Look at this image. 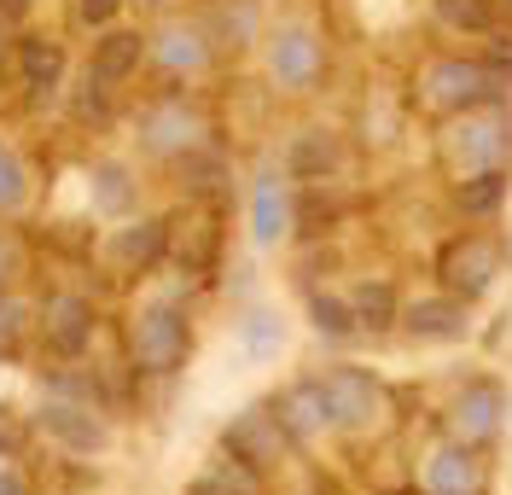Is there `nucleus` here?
<instances>
[{"label":"nucleus","instance_id":"obj_1","mask_svg":"<svg viewBox=\"0 0 512 495\" xmlns=\"http://www.w3.org/2000/svg\"><path fill=\"white\" fill-rule=\"evenodd\" d=\"M41 426L64 437L70 449H105V426H99L94 414H82V408H64V402H47L41 408Z\"/></svg>","mask_w":512,"mask_h":495},{"label":"nucleus","instance_id":"obj_2","mask_svg":"<svg viewBox=\"0 0 512 495\" xmlns=\"http://www.w3.org/2000/svg\"><path fill=\"white\" fill-rule=\"evenodd\" d=\"M251 233H256V245H274V239L286 233V193H280V181H274V175H262V181H256Z\"/></svg>","mask_w":512,"mask_h":495},{"label":"nucleus","instance_id":"obj_3","mask_svg":"<svg viewBox=\"0 0 512 495\" xmlns=\"http://www.w3.org/2000/svg\"><path fill=\"white\" fill-rule=\"evenodd\" d=\"M192 134H198V123H192L187 105H158V111L146 117V146H152V152H175V146H192Z\"/></svg>","mask_w":512,"mask_h":495},{"label":"nucleus","instance_id":"obj_4","mask_svg":"<svg viewBox=\"0 0 512 495\" xmlns=\"http://www.w3.org/2000/svg\"><path fill=\"white\" fill-rule=\"evenodd\" d=\"M47 315H53V321H47V344H53L59 356H76V350L88 344V309H82L76 297H59Z\"/></svg>","mask_w":512,"mask_h":495},{"label":"nucleus","instance_id":"obj_5","mask_svg":"<svg viewBox=\"0 0 512 495\" xmlns=\"http://www.w3.org/2000/svg\"><path fill=\"white\" fill-rule=\"evenodd\" d=\"M175 350H181V315H146L140 321V356L152 367H169L175 362Z\"/></svg>","mask_w":512,"mask_h":495},{"label":"nucleus","instance_id":"obj_6","mask_svg":"<svg viewBox=\"0 0 512 495\" xmlns=\"http://www.w3.org/2000/svg\"><path fill=\"white\" fill-rule=\"evenodd\" d=\"M140 65V35L134 30H117V35H105V41H99V53H94V76L99 82H123L128 70Z\"/></svg>","mask_w":512,"mask_h":495},{"label":"nucleus","instance_id":"obj_7","mask_svg":"<svg viewBox=\"0 0 512 495\" xmlns=\"http://www.w3.org/2000/svg\"><path fill=\"white\" fill-rule=\"evenodd\" d=\"M309 70H315V41L303 30H286L274 41V76H280V82H303Z\"/></svg>","mask_w":512,"mask_h":495},{"label":"nucleus","instance_id":"obj_8","mask_svg":"<svg viewBox=\"0 0 512 495\" xmlns=\"http://www.w3.org/2000/svg\"><path fill=\"white\" fill-rule=\"evenodd\" d=\"M24 76H30V88H35V94L59 88V76H64L59 47H53V41H24Z\"/></svg>","mask_w":512,"mask_h":495},{"label":"nucleus","instance_id":"obj_9","mask_svg":"<svg viewBox=\"0 0 512 495\" xmlns=\"http://www.w3.org/2000/svg\"><path fill=\"white\" fill-rule=\"evenodd\" d=\"M414 332L419 338H454V332H460V315H454L448 303H419L414 309Z\"/></svg>","mask_w":512,"mask_h":495},{"label":"nucleus","instance_id":"obj_10","mask_svg":"<svg viewBox=\"0 0 512 495\" xmlns=\"http://www.w3.org/2000/svg\"><path fill=\"white\" fill-rule=\"evenodd\" d=\"M192 41H198L192 30H169V35H163V47H158L163 65H169V70H192V65H204V47H192Z\"/></svg>","mask_w":512,"mask_h":495},{"label":"nucleus","instance_id":"obj_11","mask_svg":"<svg viewBox=\"0 0 512 495\" xmlns=\"http://www.w3.org/2000/svg\"><path fill=\"white\" fill-rule=\"evenodd\" d=\"M94 198L105 204V210H128V204H134V187H128V175H123L117 164H105V169H99Z\"/></svg>","mask_w":512,"mask_h":495},{"label":"nucleus","instance_id":"obj_12","mask_svg":"<svg viewBox=\"0 0 512 495\" xmlns=\"http://www.w3.org/2000/svg\"><path fill=\"white\" fill-rule=\"evenodd\" d=\"M158 245H163V228H158V222H146V228H134V233L117 239V257H123V263H146Z\"/></svg>","mask_w":512,"mask_h":495},{"label":"nucleus","instance_id":"obj_13","mask_svg":"<svg viewBox=\"0 0 512 495\" xmlns=\"http://www.w3.org/2000/svg\"><path fill=\"white\" fill-rule=\"evenodd\" d=\"M443 18L460 30H489V0H443Z\"/></svg>","mask_w":512,"mask_h":495},{"label":"nucleus","instance_id":"obj_14","mask_svg":"<svg viewBox=\"0 0 512 495\" xmlns=\"http://www.w3.org/2000/svg\"><path fill=\"white\" fill-rule=\"evenodd\" d=\"M274 344H280V321H274V315H251V321H245V350H251V356H268Z\"/></svg>","mask_w":512,"mask_h":495},{"label":"nucleus","instance_id":"obj_15","mask_svg":"<svg viewBox=\"0 0 512 495\" xmlns=\"http://www.w3.org/2000/svg\"><path fill=\"white\" fill-rule=\"evenodd\" d=\"M315 327L332 332V338H350V309L332 303V297H315Z\"/></svg>","mask_w":512,"mask_h":495},{"label":"nucleus","instance_id":"obj_16","mask_svg":"<svg viewBox=\"0 0 512 495\" xmlns=\"http://www.w3.org/2000/svg\"><path fill=\"white\" fill-rule=\"evenodd\" d=\"M18 198H24V169H18V158L0 146V210L18 204Z\"/></svg>","mask_w":512,"mask_h":495},{"label":"nucleus","instance_id":"obj_17","mask_svg":"<svg viewBox=\"0 0 512 495\" xmlns=\"http://www.w3.org/2000/svg\"><path fill=\"white\" fill-rule=\"evenodd\" d=\"M355 309H361L367 327H384V321H390V292H384V286H367V292L355 297Z\"/></svg>","mask_w":512,"mask_h":495},{"label":"nucleus","instance_id":"obj_18","mask_svg":"<svg viewBox=\"0 0 512 495\" xmlns=\"http://www.w3.org/2000/svg\"><path fill=\"white\" fill-rule=\"evenodd\" d=\"M291 164H297V169H326V164H332V152H326V146H315V140H303Z\"/></svg>","mask_w":512,"mask_h":495},{"label":"nucleus","instance_id":"obj_19","mask_svg":"<svg viewBox=\"0 0 512 495\" xmlns=\"http://www.w3.org/2000/svg\"><path fill=\"white\" fill-rule=\"evenodd\" d=\"M76 12H82L88 24H105V18L117 12V0H76Z\"/></svg>","mask_w":512,"mask_h":495},{"label":"nucleus","instance_id":"obj_20","mask_svg":"<svg viewBox=\"0 0 512 495\" xmlns=\"http://www.w3.org/2000/svg\"><path fill=\"white\" fill-rule=\"evenodd\" d=\"M12 332H18V309H12V303H0V344H6Z\"/></svg>","mask_w":512,"mask_h":495},{"label":"nucleus","instance_id":"obj_21","mask_svg":"<svg viewBox=\"0 0 512 495\" xmlns=\"http://www.w3.org/2000/svg\"><path fill=\"white\" fill-rule=\"evenodd\" d=\"M12 263H18V251H12V245H6V239H0V280H6V274H12Z\"/></svg>","mask_w":512,"mask_h":495},{"label":"nucleus","instance_id":"obj_22","mask_svg":"<svg viewBox=\"0 0 512 495\" xmlns=\"http://www.w3.org/2000/svg\"><path fill=\"white\" fill-rule=\"evenodd\" d=\"M0 495H24V490H18V484H12V478H0Z\"/></svg>","mask_w":512,"mask_h":495},{"label":"nucleus","instance_id":"obj_23","mask_svg":"<svg viewBox=\"0 0 512 495\" xmlns=\"http://www.w3.org/2000/svg\"><path fill=\"white\" fill-rule=\"evenodd\" d=\"M0 53H6V47H0Z\"/></svg>","mask_w":512,"mask_h":495}]
</instances>
